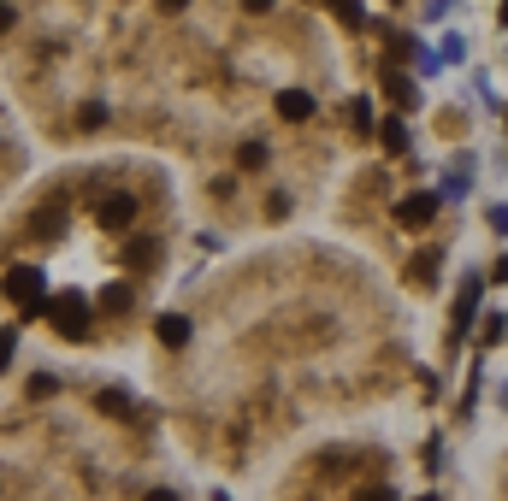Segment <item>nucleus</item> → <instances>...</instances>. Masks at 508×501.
Here are the masks:
<instances>
[{
    "label": "nucleus",
    "instance_id": "9d476101",
    "mask_svg": "<svg viewBox=\"0 0 508 501\" xmlns=\"http://www.w3.org/2000/svg\"><path fill=\"white\" fill-rule=\"evenodd\" d=\"M243 171H260V166H266V148H260V142H243Z\"/></svg>",
    "mask_w": 508,
    "mask_h": 501
},
{
    "label": "nucleus",
    "instance_id": "1a4fd4ad",
    "mask_svg": "<svg viewBox=\"0 0 508 501\" xmlns=\"http://www.w3.org/2000/svg\"><path fill=\"white\" fill-rule=\"evenodd\" d=\"M378 142H384V154H408V124L402 118H384Z\"/></svg>",
    "mask_w": 508,
    "mask_h": 501
},
{
    "label": "nucleus",
    "instance_id": "ddd939ff",
    "mask_svg": "<svg viewBox=\"0 0 508 501\" xmlns=\"http://www.w3.org/2000/svg\"><path fill=\"white\" fill-rule=\"evenodd\" d=\"M95 407H101V413H113V419H119V413H125V395H119V390H101V395H95Z\"/></svg>",
    "mask_w": 508,
    "mask_h": 501
},
{
    "label": "nucleus",
    "instance_id": "f8f14e48",
    "mask_svg": "<svg viewBox=\"0 0 508 501\" xmlns=\"http://www.w3.org/2000/svg\"><path fill=\"white\" fill-rule=\"evenodd\" d=\"M431 278H438V254H420L414 260V283H431Z\"/></svg>",
    "mask_w": 508,
    "mask_h": 501
},
{
    "label": "nucleus",
    "instance_id": "a211bd4d",
    "mask_svg": "<svg viewBox=\"0 0 508 501\" xmlns=\"http://www.w3.org/2000/svg\"><path fill=\"white\" fill-rule=\"evenodd\" d=\"M485 224H491V230H497V236H508V207H503V200H497V207L485 212Z\"/></svg>",
    "mask_w": 508,
    "mask_h": 501
},
{
    "label": "nucleus",
    "instance_id": "4468645a",
    "mask_svg": "<svg viewBox=\"0 0 508 501\" xmlns=\"http://www.w3.org/2000/svg\"><path fill=\"white\" fill-rule=\"evenodd\" d=\"M390 100H402V107H414V83H408V77H390Z\"/></svg>",
    "mask_w": 508,
    "mask_h": 501
},
{
    "label": "nucleus",
    "instance_id": "412c9836",
    "mask_svg": "<svg viewBox=\"0 0 508 501\" xmlns=\"http://www.w3.org/2000/svg\"><path fill=\"white\" fill-rule=\"evenodd\" d=\"M148 501H178V496H171V490H154V496H148Z\"/></svg>",
    "mask_w": 508,
    "mask_h": 501
},
{
    "label": "nucleus",
    "instance_id": "f03ea898",
    "mask_svg": "<svg viewBox=\"0 0 508 501\" xmlns=\"http://www.w3.org/2000/svg\"><path fill=\"white\" fill-rule=\"evenodd\" d=\"M6 295L18 301L24 312H30V307H42V295H47V278H42L36 266H6Z\"/></svg>",
    "mask_w": 508,
    "mask_h": 501
},
{
    "label": "nucleus",
    "instance_id": "f3484780",
    "mask_svg": "<svg viewBox=\"0 0 508 501\" xmlns=\"http://www.w3.org/2000/svg\"><path fill=\"white\" fill-rule=\"evenodd\" d=\"M349 124L367 136V124H373V107H367V100H355V107H349Z\"/></svg>",
    "mask_w": 508,
    "mask_h": 501
},
{
    "label": "nucleus",
    "instance_id": "f257e3e1",
    "mask_svg": "<svg viewBox=\"0 0 508 501\" xmlns=\"http://www.w3.org/2000/svg\"><path fill=\"white\" fill-rule=\"evenodd\" d=\"M47 319L59 336H89V301L83 295H54L47 301Z\"/></svg>",
    "mask_w": 508,
    "mask_h": 501
},
{
    "label": "nucleus",
    "instance_id": "2eb2a0df",
    "mask_svg": "<svg viewBox=\"0 0 508 501\" xmlns=\"http://www.w3.org/2000/svg\"><path fill=\"white\" fill-rule=\"evenodd\" d=\"M12 354H18V331H0V372L12 366Z\"/></svg>",
    "mask_w": 508,
    "mask_h": 501
},
{
    "label": "nucleus",
    "instance_id": "6e6552de",
    "mask_svg": "<svg viewBox=\"0 0 508 501\" xmlns=\"http://www.w3.org/2000/svg\"><path fill=\"white\" fill-rule=\"evenodd\" d=\"M473 312H479V278H467V283H461V301H455V331H467V324H473Z\"/></svg>",
    "mask_w": 508,
    "mask_h": 501
},
{
    "label": "nucleus",
    "instance_id": "dca6fc26",
    "mask_svg": "<svg viewBox=\"0 0 508 501\" xmlns=\"http://www.w3.org/2000/svg\"><path fill=\"white\" fill-rule=\"evenodd\" d=\"M485 319H491V324H485V331H479V343H485V348H491V343H497V336L508 331V324H503V312H485Z\"/></svg>",
    "mask_w": 508,
    "mask_h": 501
},
{
    "label": "nucleus",
    "instance_id": "0eeeda50",
    "mask_svg": "<svg viewBox=\"0 0 508 501\" xmlns=\"http://www.w3.org/2000/svg\"><path fill=\"white\" fill-rule=\"evenodd\" d=\"M154 331H160V343H166V348H183V343H190V319H183V312H166Z\"/></svg>",
    "mask_w": 508,
    "mask_h": 501
},
{
    "label": "nucleus",
    "instance_id": "6ab92c4d",
    "mask_svg": "<svg viewBox=\"0 0 508 501\" xmlns=\"http://www.w3.org/2000/svg\"><path fill=\"white\" fill-rule=\"evenodd\" d=\"M355 501H396V490H384V484H378V490H361Z\"/></svg>",
    "mask_w": 508,
    "mask_h": 501
},
{
    "label": "nucleus",
    "instance_id": "20e7f679",
    "mask_svg": "<svg viewBox=\"0 0 508 501\" xmlns=\"http://www.w3.org/2000/svg\"><path fill=\"white\" fill-rule=\"evenodd\" d=\"M95 219H101L107 230H130V224H136V200L130 195H107L101 207H95Z\"/></svg>",
    "mask_w": 508,
    "mask_h": 501
},
{
    "label": "nucleus",
    "instance_id": "aec40b11",
    "mask_svg": "<svg viewBox=\"0 0 508 501\" xmlns=\"http://www.w3.org/2000/svg\"><path fill=\"white\" fill-rule=\"evenodd\" d=\"M12 24H18V12H12V6H0V30H12Z\"/></svg>",
    "mask_w": 508,
    "mask_h": 501
},
{
    "label": "nucleus",
    "instance_id": "9b49d317",
    "mask_svg": "<svg viewBox=\"0 0 508 501\" xmlns=\"http://www.w3.org/2000/svg\"><path fill=\"white\" fill-rule=\"evenodd\" d=\"M101 307H107V312H125V307H130V290H125V283H113V290L101 295Z\"/></svg>",
    "mask_w": 508,
    "mask_h": 501
},
{
    "label": "nucleus",
    "instance_id": "39448f33",
    "mask_svg": "<svg viewBox=\"0 0 508 501\" xmlns=\"http://www.w3.org/2000/svg\"><path fill=\"white\" fill-rule=\"evenodd\" d=\"M278 118L284 124H307L314 118V95L307 89H278Z\"/></svg>",
    "mask_w": 508,
    "mask_h": 501
},
{
    "label": "nucleus",
    "instance_id": "423d86ee",
    "mask_svg": "<svg viewBox=\"0 0 508 501\" xmlns=\"http://www.w3.org/2000/svg\"><path fill=\"white\" fill-rule=\"evenodd\" d=\"M154 260H160V242H154V236H130V242H125V266L148 271Z\"/></svg>",
    "mask_w": 508,
    "mask_h": 501
},
{
    "label": "nucleus",
    "instance_id": "4be33fe9",
    "mask_svg": "<svg viewBox=\"0 0 508 501\" xmlns=\"http://www.w3.org/2000/svg\"><path fill=\"white\" fill-rule=\"evenodd\" d=\"M503 407H508V383H503Z\"/></svg>",
    "mask_w": 508,
    "mask_h": 501
},
{
    "label": "nucleus",
    "instance_id": "7ed1b4c3",
    "mask_svg": "<svg viewBox=\"0 0 508 501\" xmlns=\"http://www.w3.org/2000/svg\"><path fill=\"white\" fill-rule=\"evenodd\" d=\"M396 219H402V230H426V224L438 219V195H426V189L402 195L396 200Z\"/></svg>",
    "mask_w": 508,
    "mask_h": 501
}]
</instances>
